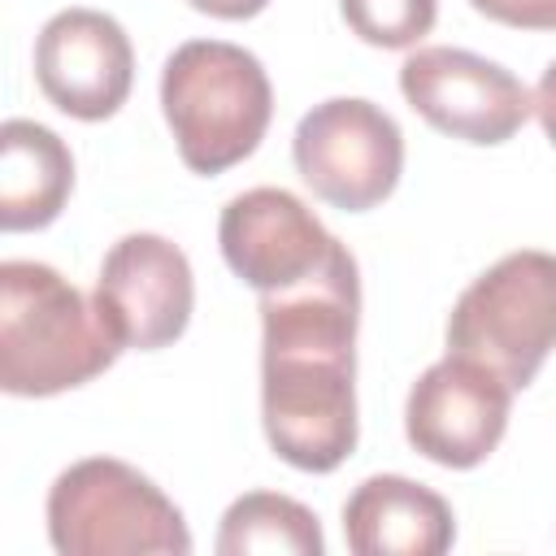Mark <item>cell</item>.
Here are the masks:
<instances>
[{"label": "cell", "instance_id": "cell-18", "mask_svg": "<svg viewBox=\"0 0 556 556\" xmlns=\"http://www.w3.org/2000/svg\"><path fill=\"white\" fill-rule=\"evenodd\" d=\"M534 113H539V122H543V135L556 143V61L543 70V78H539V87H534Z\"/></svg>", "mask_w": 556, "mask_h": 556}, {"label": "cell", "instance_id": "cell-7", "mask_svg": "<svg viewBox=\"0 0 556 556\" xmlns=\"http://www.w3.org/2000/svg\"><path fill=\"white\" fill-rule=\"evenodd\" d=\"M217 243L235 278H243L256 295L304 287L352 252L339 243L321 217L282 187H252L222 208Z\"/></svg>", "mask_w": 556, "mask_h": 556}, {"label": "cell", "instance_id": "cell-4", "mask_svg": "<svg viewBox=\"0 0 556 556\" xmlns=\"http://www.w3.org/2000/svg\"><path fill=\"white\" fill-rule=\"evenodd\" d=\"M48 539L61 556H187L191 530L174 500L135 465L87 456L48 491Z\"/></svg>", "mask_w": 556, "mask_h": 556}, {"label": "cell", "instance_id": "cell-15", "mask_svg": "<svg viewBox=\"0 0 556 556\" xmlns=\"http://www.w3.org/2000/svg\"><path fill=\"white\" fill-rule=\"evenodd\" d=\"M339 13L369 48H413L434 30L439 0H339Z\"/></svg>", "mask_w": 556, "mask_h": 556}, {"label": "cell", "instance_id": "cell-3", "mask_svg": "<svg viewBox=\"0 0 556 556\" xmlns=\"http://www.w3.org/2000/svg\"><path fill=\"white\" fill-rule=\"evenodd\" d=\"M161 109L191 174H222L248 161L274 117L265 65L226 39H187L161 70Z\"/></svg>", "mask_w": 556, "mask_h": 556}, {"label": "cell", "instance_id": "cell-17", "mask_svg": "<svg viewBox=\"0 0 556 556\" xmlns=\"http://www.w3.org/2000/svg\"><path fill=\"white\" fill-rule=\"evenodd\" d=\"M195 13H208V17H222V22H243V17H256L269 0H187Z\"/></svg>", "mask_w": 556, "mask_h": 556}, {"label": "cell", "instance_id": "cell-1", "mask_svg": "<svg viewBox=\"0 0 556 556\" xmlns=\"http://www.w3.org/2000/svg\"><path fill=\"white\" fill-rule=\"evenodd\" d=\"M356 256L261 295V421L269 447L304 473H330L356 447Z\"/></svg>", "mask_w": 556, "mask_h": 556}, {"label": "cell", "instance_id": "cell-14", "mask_svg": "<svg viewBox=\"0 0 556 556\" xmlns=\"http://www.w3.org/2000/svg\"><path fill=\"white\" fill-rule=\"evenodd\" d=\"M217 552L222 556H321L326 539L317 526V513L304 508L291 495L278 491H248L222 513L217 530Z\"/></svg>", "mask_w": 556, "mask_h": 556}, {"label": "cell", "instance_id": "cell-6", "mask_svg": "<svg viewBox=\"0 0 556 556\" xmlns=\"http://www.w3.org/2000/svg\"><path fill=\"white\" fill-rule=\"evenodd\" d=\"M291 156L317 200L365 213L395 191L404 174V135L374 100L334 96L300 117Z\"/></svg>", "mask_w": 556, "mask_h": 556}, {"label": "cell", "instance_id": "cell-13", "mask_svg": "<svg viewBox=\"0 0 556 556\" xmlns=\"http://www.w3.org/2000/svg\"><path fill=\"white\" fill-rule=\"evenodd\" d=\"M74 191V156L65 139L30 117L0 126V230H43Z\"/></svg>", "mask_w": 556, "mask_h": 556}, {"label": "cell", "instance_id": "cell-8", "mask_svg": "<svg viewBox=\"0 0 556 556\" xmlns=\"http://www.w3.org/2000/svg\"><path fill=\"white\" fill-rule=\"evenodd\" d=\"M96 313L126 352H156L182 339L195 308V274L178 243L152 230L122 235L96 278Z\"/></svg>", "mask_w": 556, "mask_h": 556}, {"label": "cell", "instance_id": "cell-10", "mask_svg": "<svg viewBox=\"0 0 556 556\" xmlns=\"http://www.w3.org/2000/svg\"><path fill=\"white\" fill-rule=\"evenodd\" d=\"M508 413L513 387L495 369L447 352L413 382L404 434L426 460L443 469H473L500 447Z\"/></svg>", "mask_w": 556, "mask_h": 556}, {"label": "cell", "instance_id": "cell-2", "mask_svg": "<svg viewBox=\"0 0 556 556\" xmlns=\"http://www.w3.org/2000/svg\"><path fill=\"white\" fill-rule=\"evenodd\" d=\"M96 304L43 261L0 265V387L43 400L74 391L117 361Z\"/></svg>", "mask_w": 556, "mask_h": 556}, {"label": "cell", "instance_id": "cell-11", "mask_svg": "<svg viewBox=\"0 0 556 556\" xmlns=\"http://www.w3.org/2000/svg\"><path fill=\"white\" fill-rule=\"evenodd\" d=\"M35 83L52 109L104 122L126 104L135 83L130 35L100 9H61L35 39Z\"/></svg>", "mask_w": 556, "mask_h": 556}, {"label": "cell", "instance_id": "cell-16", "mask_svg": "<svg viewBox=\"0 0 556 556\" xmlns=\"http://www.w3.org/2000/svg\"><path fill=\"white\" fill-rule=\"evenodd\" d=\"M482 17L513 30H556V0H469Z\"/></svg>", "mask_w": 556, "mask_h": 556}, {"label": "cell", "instance_id": "cell-12", "mask_svg": "<svg viewBox=\"0 0 556 556\" xmlns=\"http://www.w3.org/2000/svg\"><path fill=\"white\" fill-rule=\"evenodd\" d=\"M343 539L356 556H443L456 521L439 491L400 473H374L343 504Z\"/></svg>", "mask_w": 556, "mask_h": 556}, {"label": "cell", "instance_id": "cell-5", "mask_svg": "<svg viewBox=\"0 0 556 556\" xmlns=\"http://www.w3.org/2000/svg\"><path fill=\"white\" fill-rule=\"evenodd\" d=\"M556 348V256L521 248L478 274L447 313V352L530 387Z\"/></svg>", "mask_w": 556, "mask_h": 556}, {"label": "cell", "instance_id": "cell-9", "mask_svg": "<svg viewBox=\"0 0 556 556\" xmlns=\"http://www.w3.org/2000/svg\"><path fill=\"white\" fill-rule=\"evenodd\" d=\"M400 91L434 130L482 148L513 139L534 113V100L513 70L443 43L417 48L400 65Z\"/></svg>", "mask_w": 556, "mask_h": 556}]
</instances>
